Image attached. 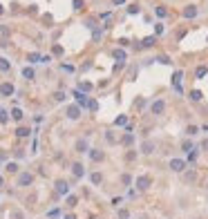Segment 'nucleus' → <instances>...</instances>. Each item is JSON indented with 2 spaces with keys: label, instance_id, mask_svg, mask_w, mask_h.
<instances>
[{
  "label": "nucleus",
  "instance_id": "obj_1",
  "mask_svg": "<svg viewBox=\"0 0 208 219\" xmlns=\"http://www.w3.org/2000/svg\"><path fill=\"white\" fill-rule=\"evenodd\" d=\"M150 183H152V179H150L148 175H141V177H137V181H134V186H137L139 190H148V188H150Z\"/></svg>",
  "mask_w": 208,
  "mask_h": 219
},
{
  "label": "nucleus",
  "instance_id": "obj_2",
  "mask_svg": "<svg viewBox=\"0 0 208 219\" xmlns=\"http://www.w3.org/2000/svg\"><path fill=\"white\" fill-rule=\"evenodd\" d=\"M184 168H186L184 159H172L170 161V170H172V172H184Z\"/></svg>",
  "mask_w": 208,
  "mask_h": 219
},
{
  "label": "nucleus",
  "instance_id": "obj_3",
  "mask_svg": "<svg viewBox=\"0 0 208 219\" xmlns=\"http://www.w3.org/2000/svg\"><path fill=\"white\" fill-rule=\"evenodd\" d=\"M34 181V175L32 172H23L20 177H18V186H29Z\"/></svg>",
  "mask_w": 208,
  "mask_h": 219
},
{
  "label": "nucleus",
  "instance_id": "obj_4",
  "mask_svg": "<svg viewBox=\"0 0 208 219\" xmlns=\"http://www.w3.org/2000/svg\"><path fill=\"white\" fill-rule=\"evenodd\" d=\"M150 110H152V114H163V110H166V103H163V101H155L152 105H150Z\"/></svg>",
  "mask_w": 208,
  "mask_h": 219
},
{
  "label": "nucleus",
  "instance_id": "obj_5",
  "mask_svg": "<svg viewBox=\"0 0 208 219\" xmlns=\"http://www.w3.org/2000/svg\"><path fill=\"white\" fill-rule=\"evenodd\" d=\"M0 94H2V96H11L14 94V85L11 83H2L0 85Z\"/></svg>",
  "mask_w": 208,
  "mask_h": 219
},
{
  "label": "nucleus",
  "instance_id": "obj_6",
  "mask_svg": "<svg viewBox=\"0 0 208 219\" xmlns=\"http://www.w3.org/2000/svg\"><path fill=\"white\" fill-rule=\"evenodd\" d=\"M56 192H58V195H67L70 192L67 181H56Z\"/></svg>",
  "mask_w": 208,
  "mask_h": 219
},
{
  "label": "nucleus",
  "instance_id": "obj_7",
  "mask_svg": "<svg viewBox=\"0 0 208 219\" xmlns=\"http://www.w3.org/2000/svg\"><path fill=\"white\" fill-rule=\"evenodd\" d=\"M67 116H70V119H79V116H81V107H79V105H70V107H67Z\"/></svg>",
  "mask_w": 208,
  "mask_h": 219
},
{
  "label": "nucleus",
  "instance_id": "obj_8",
  "mask_svg": "<svg viewBox=\"0 0 208 219\" xmlns=\"http://www.w3.org/2000/svg\"><path fill=\"white\" fill-rule=\"evenodd\" d=\"M141 152H143V154H152V152H155V143H152V141H143Z\"/></svg>",
  "mask_w": 208,
  "mask_h": 219
},
{
  "label": "nucleus",
  "instance_id": "obj_9",
  "mask_svg": "<svg viewBox=\"0 0 208 219\" xmlns=\"http://www.w3.org/2000/svg\"><path fill=\"white\" fill-rule=\"evenodd\" d=\"M72 172H74V177H76V179H81V177L85 175V168H83L81 163H74V166H72Z\"/></svg>",
  "mask_w": 208,
  "mask_h": 219
},
{
  "label": "nucleus",
  "instance_id": "obj_10",
  "mask_svg": "<svg viewBox=\"0 0 208 219\" xmlns=\"http://www.w3.org/2000/svg\"><path fill=\"white\" fill-rule=\"evenodd\" d=\"M184 16H186V18H195V16H197V7H195V5H188V7L184 9Z\"/></svg>",
  "mask_w": 208,
  "mask_h": 219
},
{
  "label": "nucleus",
  "instance_id": "obj_11",
  "mask_svg": "<svg viewBox=\"0 0 208 219\" xmlns=\"http://www.w3.org/2000/svg\"><path fill=\"white\" fill-rule=\"evenodd\" d=\"M90 159L92 161H103V152L101 150H90Z\"/></svg>",
  "mask_w": 208,
  "mask_h": 219
},
{
  "label": "nucleus",
  "instance_id": "obj_12",
  "mask_svg": "<svg viewBox=\"0 0 208 219\" xmlns=\"http://www.w3.org/2000/svg\"><path fill=\"white\" fill-rule=\"evenodd\" d=\"M74 96H76V101H79V105H87V96H85L83 92H74Z\"/></svg>",
  "mask_w": 208,
  "mask_h": 219
},
{
  "label": "nucleus",
  "instance_id": "obj_13",
  "mask_svg": "<svg viewBox=\"0 0 208 219\" xmlns=\"http://www.w3.org/2000/svg\"><path fill=\"white\" fill-rule=\"evenodd\" d=\"M76 152H87V141H76Z\"/></svg>",
  "mask_w": 208,
  "mask_h": 219
},
{
  "label": "nucleus",
  "instance_id": "obj_14",
  "mask_svg": "<svg viewBox=\"0 0 208 219\" xmlns=\"http://www.w3.org/2000/svg\"><path fill=\"white\" fill-rule=\"evenodd\" d=\"M90 179H92V183H94V186H99V183L103 181V177H101V172H94V175H92Z\"/></svg>",
  "mask_w": 208,
  "mask_h": 219
},
{
  "label": "nucleus",
  "instance_id": "obj_15",
  "mask_svg": "<svg viewBox=\"0 0 208 219\" xmlns=\"http://www.w3.org/2000/svg\"><path fill=\"white\" fill-rule=\"evenodd\" d=\"M11 119H16V121H20V119H23V110H18V107H14V110H11Z\"/></svg>",
  "mask_w": 208,
  "mask_h": 219
},
{
  "label": "nucleus",
  "instance_id": "obj_16",
  "mask_svg": "<svg viewBox=\"0 0 208 219\" xmlns=\"http://www.w3.org/2000/svg\"><path fill=\"white\" fill-rule=\"evenodd\" d=\"M29 132H32L29 128H18V130H16V134H18V137H29Z\"/></svg>",
  "mask_w": 208,
  "mask_h": 219
},
{
  "label": "nucleus",
  "instance_id": "obj_17",
  "mask_svg": "<svg viewBox=\"0 0 208 219\" xmlns=\"http://www.w3.org/2000/svg\"><path fill=\"white\" fill-rule=\"evenodd\" d=\"M27 61H29V63H40V54H29V56H27Z\"/></svg>",
  "mask_w": 208,
  "mask_h": 219
},
{
  "label": "nucleus",
  "instance_id": "obj_18",
  "mask_svg": "<svg viewBox=\"0 0 208 219\" xmlns=\"http://www.w3.org/2000/svg\"><path fill=\"white\" fill-rule=\"evenodd\" d=\"M9 67H11V65H9V61H7V58H0V72H7Z\"/></svg>",
  "mask_w": 208,
  "mask_h": 219
},
{
  "label": "nucleus",
  "instance_id": "obj_19",
  "mask_svg": "<svg viewBox=\"0 0 208 219\" xmlns=\"http://www.w3.org/2000/svg\"><path fill=\"white\" fill-rule=\"evenodd\" d=\"M202 96H204V94H202L199 90H193V92H190V99H193V101H202Z\"/></svg>",
  "mask_w": 208,
  "mask_h": 219
},
{
  "label": "nucleus",
  "instance_id": "obj_20",
  "mask_svg": "<svg viewBox=\"0 0 208 219\" xmlns=\"http://www.w3.org/2000/svg\"><path fill=\"white\" fill-rule=\"evenodd\" d=\"M114 58L117 61H125V52L123 49H114Z\"/></svg>",
  "mask_w": 208,
  "mask_h": 219
},
{
  "label": "nucleus",
  "instance_id": "obj_21",
  "mask_svg": "<svg viewBox=\"0 0 208 219\" xmlns=\"http://www.w3.org/2000/svg\"><path fill=\"white\" fill-rule=\"evenodd\" d=\"M132 141H134V137H132V132H128V134L123 137V141H121V143H123V145H130Z\"/></svg>",
  "mask_w": 208,
  "mask_h": 219
},
{
  "label": "nucleus",
  "instance_id": "obj_22",
  "mask_svg": "<svg viewBox=\"0 0 208 219\" xmlns=\"http://www.w3.org/2000/svg\"><path fill=\"white\" fill-rule=\"evenodd\" d=\"M155 45V36H148V38H143V47H152Z\"/></svg>",
  "mask_w": 208,
  "mask_h": 219
},
{
  "label": "nucleus",
  "instance_id": "obj_23",
  "mask_svg": "<svg viewBox=\"0 0 208 219\" xmlns=\"http://www.w3.org/2000/svg\"><path fill=\"white\" fill-rule=\"evenodd\" d=\"M206 72H208V67H204V65H202V67H197V78H204Z\"/></svg>",
  "mask_w": 208,
  "mask_h": 219
},
{
  "label": "nucleus",
  "instance_id": "obj_24",
  "mask_svg": "<svg viewBox=\"0 0 208 219\" xmlns=\"http://www.w3.org/2000/svg\"><path fill=\"white\" fill-rule=\"evenodd\" d=\"M23 76H25V78H34V69L32 67H25L23 69Z\"/></svg>",
  "mask_w": 208,
  "mask_h": 219
},
{
  "label": "nucleus",
  "instance_id": "obj_25",
  "mask_svg": "<svg viewBox=\"0 0 208 219\" xmlns=\"http://www.w3.org/2000/svg\"><path fill=\"white\" fill-rule=\"evenodd\" d=\"M166 14H168V9H166V7H157V16H159V18H163Z\"/></svg>",
  "mask_w": 208,
  "mask_h": 219
},
{
  "label": "nucleus",
  "instance_id": "obj_26",
  "mask_svg": "<svg viewBox=\"0 0 208 219\" xmlns=\"http://www.w3.org/2000/svg\"><path fill=\"white\" fill-rule=\"evenodd\" d=\"M7 172H18V163H7Z\"/></svg>",
  "mask_w": 208,
  "mask_h": 219
},
{
  "label": "nucleus",
  "instance_id": "obj_27",
  "mask_svg": "<svg viewBox=\"0 0 208 219\" xmlns=\"http://www.w3.org/2000/svg\"><path fill=\"white\" fill-rule=\"evenodd\" d=\"M121 181H123V186H130L132 183V177L130 175H123V177H121Z\"/></svg>",
  "mask_w": 208,
  "mask_h": 219
},
{
  "label": "nucleus",
  "instance_id": "obj_28",
  "mask_svg": "<svg viewBox=\"0 0 208 219\" xmlns=\"http://www.w3.org/2000/svg\"><path fill=\"white\" fill-rule=\"evenodd\" d=\"M11 219H25V215H23L20 210H14V213H11Z\"/></svg>",
  "mask_w": 208,
  "mask_h": 219
},
{
  "label": "nucleus",
  "instance_id": "obj_29",
  "mask_svg": "<svg viewBox=\"0 0 208 219\" xmlns=\"http://www.w3.org/2000/svg\"><path fill=\"white\" fill-rule=\"evenodd\" d=\"M87 107H90L92 112H96V110H99V105H96V101H87Z\"/></svg>",
  "mask_w": 208,
  "mask_h": 219
},
{
  "label": "nucleus",
  "instance_id": "obj_30",
  "mask_svg": "<svg viewBox=\"0 0 208 219\" xmlns=\"http://www.w3.org/2000/svg\"><path fill=\"white\" fill-rule=\"evenodd\" d=\"M125 123H128V119H125V116H119V119L114 121V125H125Z\"/></svg>",
  "mask_w": 208,
  "mask_h": 219
},
{
  "label": "nucleus",
  "instance_id": "obj_31",
  "mask_svg": "<svg viewBox=\"0 0 208 219\" xmlns=\"http://www.w3.org/2000/svg\"><path fill=\"white\" fill-rule=\"evenodd\" d=\"M76 201H79V199L74 197V195H70V197H67V206H76Z\"/></svg>",
  "mask_w": 208,
  "mask_h": 219
},
{
  "label": "nucleus",
  "instance_id": "obj_32",
  "mask_svg": "<svg viewBox=\"0 0 208 219\" xmlns=\"http://www.w3.org/2000/svg\"><path fill=\"white\" fill-rule=\"evenodd\" d=\"M7 121H9L7 112H5V110H0V123H7Z\"/></svg>",
  "mask_w": 208,
  "mask_h": 219
},
{
  "label": "nucleus",
  "instance_id": "obj_33",
  "mask_svg": "<svg viewBox=\"0 0 208 219\" xmlns=\"http://www.w3.org/2000/svg\"><path fill=\"white\" fill-rule=\"evenodd\" d=\"M184 150H186V152H193L195 148H193V143H190V141H186V143H184Z\"/></svg>",
  "mask_w": 208,
  "mask_h": 219
},
{
  "label": "nucleus",
  "instance_id": "obj_34",
  "mask_svg": "<svg viewBox=\"0 0 208 219\" xmlns=\"http://www.w3.org/2000/svg\"><path fill=\"white\" fill-rule=\"evenodd\" d=\"M128 14H139V7H137V5H130V9H128Z\"/></svg>",
  "mask_w": 208,
  "mask_h": 219
},
{
  "label": "nucleus",
  "instance_id": "obj_35",
  "mask_svg": "<svg viewBox=\"0 0 208 219\" xmlns=\"http://www.w3.org/2000/svg\"><path fill=\"white\" fill-rule=\"evenodd\" d=\"M54 99H56V101H65V94H63V92H56Z\"/></svg>",
  "mask_w": 208,
  "mask_h": 219
},
{
  "label": "nucleus",
  "instance_id": "obj_36",
  "mask_svg": "<svg viewBox=\"0 0 208 219\" xmlns=\"http://www.w3.org/2000/svg\"><path fill=\"white\" fill-rule=\"evenodd\" d=\"M197 132H199V128H197V125H190V128H188V134H197Z\"/></svg>",
  "mask_w": 208,
  "mask_h": 219
},
{
  "label": "nucleus",
  "instance_id": "obj_37",
  "mask_svg": "<svg viewBox=\"0 0 208 219\" xmlns=\"http://www.w3.org/2000/svg\"><path fill=\"white\" fill-rule=\"evenodd\" d=\"M119 217L121 219H128V210H125V208H121V210H119Z\"/></svg>",
  "mask_w": 208,
  "mask_h": 219
},
{
  "label": "nucleus",
  "instance_id": "obj_38",
  "mask_svg": "<svg viewBox=\"0 0 208 219\" xmlns=\"http://www.w3.org/2000/svg\"><path fill=\"white\" fill-rule=\"evenodd\" d=\"M81 90L87 92V90H92V85H90V83H81Z\"/></svg>",
  "mask_w": 208,
  "mask_h": 219
},
{
  "label": "nucleus",
  "instance_id": "obj_39",
  "mask_svg": "<svg viewBox=\"0 0 208 219\" xmlns=\"http://www.w3.org/2000/svg\"><path fill=\"white\" fill-rule=\"evenodd\" d=\"M54 54H58V56H61V54H63V47H61V45H56V47H54Z\"/></svg>",
  "mask_w": 208,
  "mask_h": 219
},
{
  "label": "nucleus",
  "instance_id": "obj_40",
  "mask_svg": "<svg viewBox=\"0 0 208 219\" xmlns=\"http://www.w3.org/2000/svg\"><path fill=\"white\" fill-rule=\"evenodd\" d=\"M83 7V0H74V9H81Z\"/></svg>",
  "mask_w": 208,
  "mask_h": 219
},
{
  "label": "nucleus",
  "instance_id": "obj_41",
  "mask_svg": "<svg viewBox=\"0 0 208 219\" xmlns=\"http://www.w3.org/2000/svg\"><path fill=\"white\" fill-rule=\"evenodd\" d=\"M125 2V0H114V5H123Z\"/></svg>",
  "mask_w": 208,
  "mask_h": 219
},
{
  "label": "nucleus",
  "instance_id": "obj_42",
  "mask_svg": "<svg viewBox=\"0 0 208 219\" xmlns=\"http://www.w3.org/2000/svg\"><path fill=\"white\" fill-rule=\"evenodd\" d=\"M65 219H76V217H74V215H67V217H65Z\"/></svg>",
  "mask_w": 208,
  "mask_h": 219
},
{
  "label": "nucleus",
  "instance_id": "obj_43",
  "mask_svg": "<svg viewBox=\"0 0 208 219\" xmlns=\"http://www.w3.org/2000/svg\"><path fill=\"white\" fill-rule=\"evenodd\" d=\"M0 188H2V177H0Z\"/></svg>",
  "mask_w": 208,
  "mask_h": 219
},
{
  "label": "nucleus",
  "instance_id": "obj_44",
  "mask_svg": "<svg viewBox=\"0 0 208 219\" xmlns=\"http://www.w3.org/2000/svg\"><path fill=\"white\" fill-rule=\"evenodd\" d=\"M204 130H206V132H208V125H204Z\"/></svg>",
  "mask_w": 208,
  "mask_h": 219
},
{
  "label": "nucleus",
  "instance_id": "obj_45",
  "mask_svg": "<svg viewBox=\"0 0 208 219\" xmlns=\"http://www.w3.org/2000/svg\"><path fill=\"white\" fill-rule=\"evenodd\" d=\"M0 14H2V7H0Z\"/></svg>",
  "mask_w": 208,
  "mask_h": 219
},
{
  "label": "nucleus",
  "instance_id": "obj_46",
  "mask_svg": "<svg viewBox=\"0 0 208 219\" xmlns=\"http://www.w3.org/2000/svg\"><path fill=\"white\" fill-rule=\"evenodd\" d=\"M206 188H208V186H206Z\"/></svg>",
  "mask_w": 208,
  "mask_h": 219
}]
</instances>
